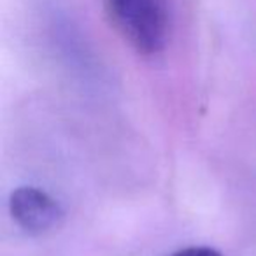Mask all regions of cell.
I'll return each mask as SVG.
<instances>
[{
    "mask_svg": "<svg viewBox=\"0 0 256 256\" xmlns=\"http://www.w3.org/2000/svg\"><path fill=\"white\" fill-rule=\"evenodd\" d=\"M9 210L14 223L28 235H42L58 226L64 218L60 204L36 186H22L9 198Z\"/></svg>",
    "mask_w": 256,
    "mask_h": 256,
    "instance_id": "2",
    "label": "cell"
},
{
    "mask_svg": "<svg viewBox=\"0 0 256 256\" xmlns=\"http://www.w3.org/2000/svg\"><path fill=\"white\" fill-rule=\"evenodd\" d=\"M172 256H221V252L212 248H207V246H193V248L181 249Z\"/></svg>",
    "mask_w": 256,
    "mask_h": 256,
    "instance_id": "3",
    "label": "cell"
},
{
    "mask_svg": "<svg viewBox=\"0 0 256 256\" xmlns=\"http://www.w3.org/2000/svg\"><path fill=\"white\" fill-rule=\"evenodd\" d=\"M116 28L142 54H156L167 44V0H106Z\"/></svg>",
    "mask_w": 256,
    "mask_h": 256,
    "instance_id": "1",
    "label": "cell"
}]
</instances>
